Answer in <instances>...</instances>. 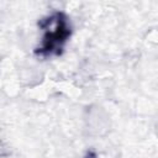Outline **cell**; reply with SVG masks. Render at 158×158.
Listing matches in <instances>:
<instances>
[{
    "instance_id": "1",
    "label": "cell",
    "mask_w": 158,
    "mask_h": 158,
    "mask_svg": "<svg viewBox=\"0 0 158 158\" xmlns=\"http://www.w3.org/2000/svg\"><path fill=\"white\" fill-rule=\"evenodd\" d=\"M38 27L42 36L35 48V54L44 59L60 56L72 36V23L68 15L63 11H53L38 21Z\"/></svg>"
},
{
    "instance_id": "2",
    "label": "cell",
    "mask_w": 158,
    "mask_h": 158,
    "mask_svg": "<svg viewBox=\"0 0 158 158\" xmlns=\"http://www.w3.org/2000/svg\"><path fill=\"white\" fill-rule=\"evenodd\" d=\"M83 158H98V156H96V153L94 151H89V152L85 153V156Z\"/></svg>"
}]
</instances>
